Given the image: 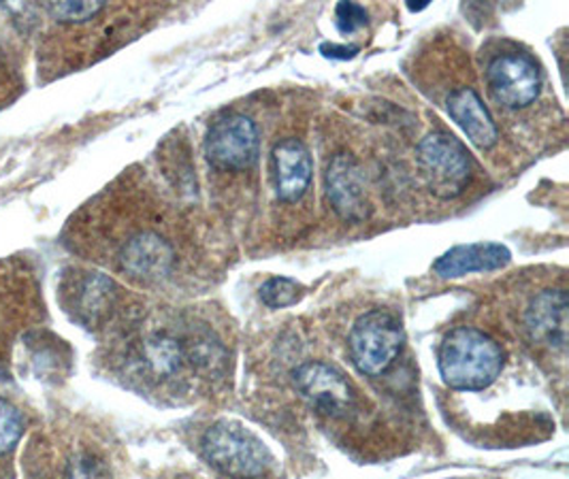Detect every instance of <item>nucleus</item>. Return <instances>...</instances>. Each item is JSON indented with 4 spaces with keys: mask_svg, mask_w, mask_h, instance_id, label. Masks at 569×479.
Returning a JSON list of instances; mask_svg holds the SVG:
<instances>
[{
    "mask_svg": "<svg viewBox=\"0 0 569 479\" xmlns=\"http://www.w3.org/2000/svg\"><path fill=\"white\" fill-rule=\"evenodd\" d=\"M438 365L443 381L452 390L476 392L489 388L503 369L499 343L478 328L459 327L441 341Z\"/></svg>",
    "mask_w": 569,
    "mask_h": 479,
    "instance_id": "1",
    "label": "nucleus"
},
{
    "mask_svg": "<svg viewBox=\"0 0 569 479\" xmlns=\"http://www.w3.org/2000/svg\"><path fill=\"white\" fill-rule=\"evenodd\" d=\"M203 455L213 469L231 479H259L267 476L273 458L252 430L237 422H216L201 441Z\"/></svg>",
    "mask_w": 569,
    "mask_h": 479,
    "instance_id": "2",
    "label": "nucleus"
},
{
    "mask_svg": "<svg viewBox=\"0 0 569 479\" xmlns=\"http://www.w3.org/2000/svg\"><path fill=\"white\" fill-rule=\"evenodd\" d=\"M418 167L429 192L443 201L461 197L471 181L466 146L448 132H431L420 141Z\"/></svg>",
    "mask_w": 569,
    "mask_h": 479,
    "instance_id": "3",
    "label": "nucleus"
},
{
    "mask_svg": "<svg viewBox=\"0 0 569 479\" xmlns=\"http://www.w3.org/2000/svg\"><path fill=\"white\" fill-rule=\"evenodd\" d=\"M403 327L401 322L382 309L369 311L357 320L350 330L348 348L355 367L362 376H382L403 348Z\"/></svg>",
    "mask_w": 569,
    "mask_h": 479,
    "instance_id": "4",
    "label": "nucleus"
},
{
    "mask_svg": "<svg viewBox=\"0 0 569 479\" xmlns=\"http://www.w3.org/2000/svg\"><path fill=\"white\" fill-rule=\"evenodd\" d=\"M206 153L209 162L218 169H250L259 158V130L248 116L229 113L209 128Z\"/></svg>",
    "mask_w": 569,
    "mask_h": 479,
    "instance_id": "5",
    "label": "nucleus"
},
{
    "mask_svg": "<svg viewBox=\"0 0 569 479\" xmlns=\"http://www.w3.org/2000/svg\"><path fill=\"white\" fill-rule=\"evenodd\" d=\"M487 83L492 99L508 107L522 109L538 99L542 77L538 64L525 53L497 56L487 69Z\"/></svg>",
    "mask_w": 569,
    "mask_h": 479,
    "instance_id": "6",
    "label": "nucleus"
},
{
    "mask_svg": "<svg viewBox=\"0 0 569 479\" xmlns=\"http://www.w3.org/2000/svg\"><path fill=\"white\" fill-rule=\"evenodd\" d=\"M295 386L318 411L339 418L355 407V388L348 378L327 362H306L295 371Z\"/></svg>",
    "mask_w": 569,
    "mask_h": 479,
    "instance_id": "7",
    "label": "nucleus"
},
{
    "mask_svg": "<svg viewBox=\"0 0 569 479\" xmlns=\"http://www.w3.org/2000/svg\"><path fill=\"white\" fill-rule=\"evenodd\" d=\"M327 197L337 216L346 222H365L369 218V201L365 192L359 162L348 153H337L327 169Z\"/></svg>",
    "mask_w": 569,
    "mask_h": 479,
    "instance_id": "8",
    "label": "nucleus"
},
{
    "mask_svg": "<svg viewBox=\"0 0 569 479\" xmlns=\"http://www.w3.org/2000/svg\"><path fill=\"white\" fill-rule=\"evenodd\" d=\"M120 269L139 283H156L173 269L176 252L167 239L156 232H139L130 237L118 253Z\"/></svg>",
    "mask_w": 569,
    "mask_h": 479,
    "instance_id": "9",
    "label": "nucleus"
},
{
    "mask_svg": "<svg viewBox=\"0 0 569 479\" xmlns=\"http://www.w3.org/2000/svg\"><path fill=\"white\" fill-rule=\"evenodd\" d=\"M569 301L566 290H543L527 309L525 327L533 343L548 350H566Z\"/></svg>",
    "mask_w": 569,
    "mask_h": 479,
    "instance_id": "10",
    "label": "nucleus"
},
{
    "mask_svg": "<svg viewBox=\"0 0 569 479\" xmlns=\"http://www.w3.org/2000/svg\"><path fill=\"white\" fill-rule=\"evenodd\" d=\"M271 176L280 201L303 199L311 181V156L299 139H286L271 152Z\"/></svg>",
    "mask_w": 569,
    "mask_h": 479,
    "instance_id": "11",
    "label": "nucleus"
},
{
    "mask_svg": "<svg viewBox=\"0 0 569 479\" xmlns=\"http://www.w3.org/2000/svg\"><path fill=\"white\" fill-rule=\"evenodd\" d=\"M510 260H512V253L501 243H469V246H457L440 256L433 269L441 278H461L469 273L501 269Z\"/></svg>",
    "mask_w": 569,
    "mask_h": 479,
    "instance_id": "12",
    "label": "nucleus"
},
{
    "mask_svg": "<svg viewBox=\"0 0 569 479\" xmlns=\"http://www.w3.org/2000/svg\"><path fill=\"white\" fill-rule=\"evenodd\" d=\"M448 113L476 148L491 150L497 143L499 132L492 122L491 113L473 88L455 90L448 97Z\"/></svg>",
    "mask_w": 569,
    "mask_h": 479,
    "instance_id": "13",
    "label": "nucleus"
},
{
    "mask_svg": "<svg viewBox=\"0 0 569 479\" xmlns=\"http://www.w3.org/2000/svg\"><path fill=\"white\" fill-rule=\"evenodd\" d=\"M137 360L150 378H176L188 360V350L173 335L152 332L139 343Z\"/></svg>",
    "mask_w": 569,
    "mask_h": 479,
    "instance_id": "14",
    "label": "nucleus"
},
{
    "mask_svg": "<svg viewBox=\"0 0 569 479\" xmlns=\"http://www.w3.org/2000/svg\"><path fill=\"white\" fill-rule=\"evenodd\" d=\"M116 301H118V286L99 273H88L86 278L79 279L73 292V307L79 318L90 327L101 325L111 313Z\"/></svg>",
    "mask_w": 569,
    "mask_h": 479,
    "instance_id": "15",
    "label": "nucleus"
},
{
    "mask_svg": "<svg viewBox=\"0 0 569 479\" xmlns=\"http://www.w3.org/2000/svg\"><path fill=\"white\" fill-rule=\"evenodd\" d=\"M58 479H111V473L101 456L79 448L64 458Z\"/></svg>",
    "mask_w": 569,
    "mask_h": 479,
    "instance_id": "16",
    "label": "nucleus"
},
{
    "mask_svg": "<svg viewBox=\"0 0 569 479\" xmlns=\"http://www.w3.org/2000/svg\"><path fill=\"white\" fill-rule=\"evenodd\" d=\"M46 9L58 24H86L103 13L104 2H50Z\"/></svg>",
    "mask_w": 569,
    "mask_h": 479,
    "instance_id": "17",
    "label": "nucleus"
},
{
    "mask_svg": "<svg viewBox=\"0 0 569 479\" xmlns=\"http://www.w3.org/2000/svg\"><path fill=\"white\" fill-rule=\"evenodd\" d=\"M303 295V286L297 283L295 279L271 278L262 283L260 288V299L262 303L271 309H284L290 305L297 303Z\"/></svg>",
    "mask_w": 569,
    "mask_h": 479,
    "instance_id": "18",
    "label": "nucleus"
},
{
    "mask_svg": "<svg viewBox=\"0 0 569 479\" xmlns=\"http://www.w3.org/2000/svg\"><path fill=\"white\" fill-rule=\"evenodd\" d=\"M22 416L16 405L0 399V456L9 455L22 437Z\"/></svg>",
    "mask_w": 569,
    "mask_h": 479,
    "instance_id": "19",
    "label": "nucleus"
},
{
    "mask_svg": "<svg viewBox=\"0 0 569 479\" xmlns=\"http://www.w3.org/2000/svg\"><path fill=\"white\" fill-rule=\"evenodd\" d=\"M367 9L357 2H339L336 9V24L341 34H352L362 26H367Z\"/></svg>",
    "mask_w": 569,
    "mask_h": 479,
    "instance_id": "20",
    "label": "nucleus"
},
{
    "mask_svg": "<svg viewBox=\"0 0 569 479\" xmlns=\"http://www.w3.org/2000/svg\"><path fill=\"white\" fill-rule=\"evenodd\" d=\"M320 53L325 56V58H333V60H350V58H355L357 53H359V48L357 46H337V43H322L320 46Z\"/></svg>",
    "mask_w": 569,
    "mask_h": 479,
    "instance_id": "21",
    "label": "nucleus"
},
{
    "mask_svg": "<svg viewBox=\"0 0 569 479\" xmlns=\"http://www.w3.org/2000/svg\"><path fill=\"white\" fill-rule=\"evenodd\" d=\"M429 7V2H422V4H415V2H408V9L410 11H420V9H427Z\"/></svg>",
    "mask_w": 569,
    "mask_h": 479,
    "instance_id": "22",
    "label": "nucleus"
}]
</instances>
